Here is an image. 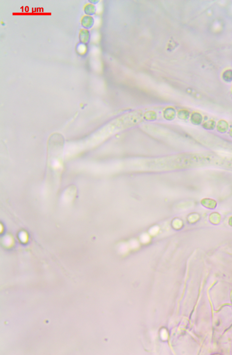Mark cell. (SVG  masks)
<instances>
[{
    "label": "cell",
    "mask_w": 232,
    "mask_h": 355,
    "mask_svg": "<svg viewBox=\"0 0 232 355\" xmlns=\"http://www.w3.org/2000/svg\"><path fill=\"white\" fill-rule=\"evenodd\" d=\"M94 18L91 15H85L82 18L81 20V24L82 26L84 29H88L91 28L94 25Z\"/></svg>",
    "instance_id": "6da1fadb"
},
{
    "label": "cell",
    "mask_w": 232,
    "mask_h": 355,
    "mask_svg": "<svg viewBox=\"0 0 232 355\" xmlns=\"http://www.w3.org/2000/svg\"><path fill=\"white\" fill-rule=\"evenodd\" d=\"M90 32L87 29H82L79 34V39L80 43L87 45L90 40Z\"/></svg>",
    "instance_id": "7a4b0ae2"
},
{
    "label": "cell",
    "mask_w": 232,
    "mask_h": 355,
    "mask_svg": "<svg viewBox=\"0 0 232 355\" xmlns=\"http://www.w3.org/2000/svg\"><path fill=\"white\" fill-rule=\"evenodd\" d=\"M96 8L94 5L92 3H88L86 4L84 7V13L87 15H94L96 12Z\"/></svg>",
    "instance_id": "3957f363"
},
{
    "label": "cell",
    "mask_w": 232,
    "mask_h": 355,
    "mask_svg": "<svg viewBox=\"0 0 232 355\" xmlns=\"http://www.w3.org/2000/svg\"><path fill=\"white\" fill-rule=\"evenodd\" d=\"M76 49L79 55L84 56L87 53V45L81 43H79L76 46Z\"/></svg>",
    "instance_id": "277c9868"
},
{
    "label": "cell",
    "mask_w": 232,
    "mask_h": 355,
    "mask_svg": "<svg viewBox=\"0 0 232 355\" xmlns=\"http://www.w3.org/2000/svg\"><path fill=\"white\" fill-rule=\"evenodd\" d=\"M22 237H21V238H22V239H21L22 241V242H26V241H27V236L26 235V233L25 232L24 233H22Z\"/></svg>",
    "instance_id": "5b68a950"
},
{
    "label": "cell",
    "mask_w": 232,
    "mask_h": 355,
    "mask_svg": "<svg viewBox=\"0 0 232 355\" xmlns=\"http://www.w3.org/2000/svg\"><path fill=\"white\" fill-rule=\"evenodd\" d=\"M88 2H90V3H92L94 5L95 4L97 3L98 2V1H96V0H91V1H90V0H89Z\"/></svg>",
    "instance_id": "8992f818"
}]
</instances>
